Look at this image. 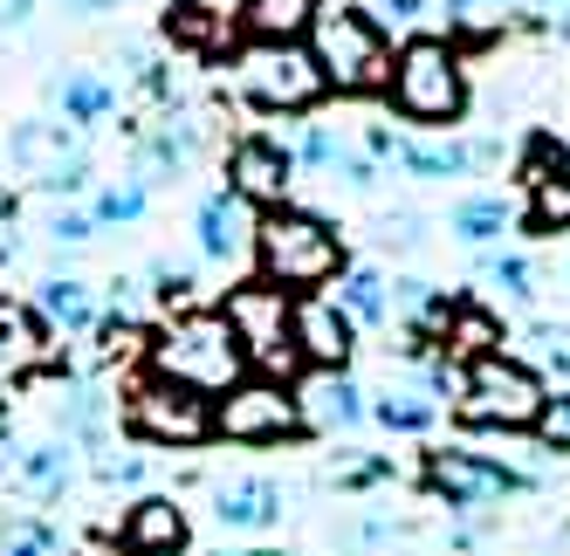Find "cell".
I'll return each instance as SVG.
<instances>
[{"instance_id": "cell-1", "label": "cell", "mask_w": 570, "mask_h": 556, "mask_svg": "<svg viewBox=\"0 0 570 556\" xmlns=\"http://www.w3.org/2000/svg\"><path fill=\"white\" fill-rule=\"evenodd\" d=\"M145 357H151V378L186 385L199 399H227V391L248 378V357H240L220 309H173L166 330H151Z\"/></svg>"}, {"instance_id": "cell-2", "label": "cell", "mask_w": 570, "mask_h": 556, "mask_svg": "<svg viewBox=\"0 0 570 556\" xmlns=\"http://www.w3.org/2000/svg\"><path fill=\"white\" fill-rule=\"evenodd\" d=\"M255 261H262V282H275L282 296H316L323 282L344 275V241L331 220H316L303 207H275L255 220Z\"/></svg>"}, {"instance_id": "cell-3", "label": "cell", "mask_w": 570, "mask_h": 556, "mask_svg": "<svg viewBox=\"0 0 570 556\" xmlns=\"http://www.w3.org/2000/svg\"><path fill=\"white\" fill-rule=\"evenodd\" d=\"M303 49L316 56L323 83L344 90V97H364V90H385L392 83V42H385V28L364 14V8H351V0L316 8Z\"/></svg>"}, {"instance_id": "cell-4", "label": "cell", "mask_w": 570, "mask_h": 556, "mask_svg": "<svg viewBox=\"0 0 570 556\" xmlns=\"http://www.w3.org/2000/svg\"><path fill=\"white\" fill-rule=\"evenodd\" d=\"M220 316H227V330H234V344H240V357L262 371V378H282L289 385L296 378V296H282L275 282H240V289H227V302H220Z\"/></svg>"}, {"instance_id": "cell-5", "label": "cell", "mask_w": 570, "mask_h": 556, "mask_svg": "<svg viewBox=\"0 0 570 556\" xmlns=\"http://www.w3.org/2000/svg\"><path fill=\"white\" fill-rule=\"evenodd\" d=\"M392 110L413 117V125H454L468 110V76L461 56L440 42V34H413L399 56H392Z\"/></svg>"}, {"instance_id": "cell-6", "label": "cell", "mask_w": 570, "mask_h": 556, "mask_svg": "<svg viewBox=\"0 0 570 556\" xmlns=\"http://www.w3.org/2000/svg\"><path fill=\"white\" fill-rule=\"evenodd\" d=\"M543 399H550L543 378L529 371V365H515V357H502V350L474 357V365L461 371V419H468V426H502V433H522V426H537Z\"/></svg>"}, {"instance_id": "cell-7", "label": "cell", "mask_w": 570, "mask_h": 556, "mask_svg": "<svg viewBox=\"0 0 570 556\" xmlns=\"http://www.w3.org/2000/svg\"><path fill=\"white\" fill-rule=\"evenodd\" d=\"M234 83H240V97H248L255 110H309L323 90H331L303 42H255V49H240Z\"/></svg>"}, {"instance_id": "cell-8", "label": "cell", "mask_w": 570, "mask_h": 556, "mask_svg": "<svg viewBox=\"0 0 570 556\" xmlns=\"http://www.w3.org/2000/svg\"><path fill=\"white\" fill-rule=\"evenodd\" d=\"M214 433H227V440L240 447H282L303 433V413H296V385L282 378H240L227 399L214 406Z\"/></svg>"}, {"instance_id": "cell-9", "label": "cell", "mask_w": 570, "mask_h": 556, "mask_svg": "<svg viewBox=\"0 0 570 556\" xmlns=\"http://www.w3.org/2000/svg\"><path fill=\"white\" fill-rule=\"evenodd\" d=\"M125 419L151 447H199L214 433V406L186 385H166V378H138L125 391Z\"/></svg>"}, {"instance_id": "cell-10", "label": "cell", "mask_w": 570, "mask_h": 556, "mask_svg": "<svg viewBox=\"0 0 570 556\" xmlns=\"http://www.w3.org/2000/svg\"><path fill=\"white\" fill-rule=\"evenodd\" d=\"M426 488L446 508H488V502L529 488V474L488 460V454H468V447H440V454H426Z\"/></svg>"}, {"instance_id": "cell-11", "label": "cell", "mask_w": 570, "mask_h": 556, "mask_svg": "<svg viewBox=\"0 0 570 556\" xmlns=\"http://www.w3.org/2000/svg\"><path fill=\"white\" fill-rule=\"evenodd\" d=\"M289 179H296V151L282 138H268V131L234 138V151H227V192L234 200L275 214L282 200H289Z\"/></svg>"}, {"instance_id": "cell-12", "label": "cell", "mask_w": 570, "mask_h": 556, "mask_svg": "<svg viewBox=\"0 0 570 556\" xmlns=\"http://www.w3.org/2000/svg\"><path fill=\"white\" fill-rule=\"evenodd\" d=\"M357 350V324L331 296H296V357H309L316 371H344Z\"/></svg>"}, {"instance_id": "cell-13", "label": "cell", "mask_w": 570, "mask_h": 556, "mask_svg": "<svg viewBox=\"0 0 570 556\" xmlns=\"http://www.w3.org/2000/svg\"><path fill=\"white\" fill-rule=\"evenodd\" d=\"M49 365H56L49 324H42L28 302H8V296H0V385L35 378V371H49Z\"/></svg>"}, {"instance_id": "cell-14", "label": "cell", "mask_w": 570, "mask_h": 556, "mask_svg": "<svg viewBox=\"0 0 570 556\" xmlns=\"http://www.w3.org/2000/svg\"><path fill=\"white\" fill-rule=\"evenodd\" d=\"M199 145H207V125H199L193 110L158 117L151 138H145V151H138V186L151 192V179H179L193 158H199Z\"/></svg>"}, {"instance_id": "cell-15", "label": "cell", "mask_w": 570, "mask_h": 556, "mask_svg": "<svg viewBox=\"0 0 570 556\" xmlns=\"http://www.w3.org/2000/svg\"><path fill=\"white\" fill-rule=\"evenodd\" d=\"M186 508L173 495H145L125 508V529H117V543H125V556H179L186 549Z\"/></svg>"}, {"instance_id": "cell-16", "label": "cell", "mask_w": 570, "mask_h": 556, "mask_svg": "<svg viewBox=\"0 0 570 556\" xmlns=\"http://www.w3.org/2000/svg\"><path fill=\"white\" fill-rule=\"evenodd\" d=\"M193 234H199V255L207 261H240L255 248V207L234 200V192H207L193 214Z\"/></svg>"}, {"instance_id": "cell-17", "label": "cell", "mask_w": 570, "mask_h": 556, "mask_svg": "<svg viewBox=\"0 0 570 556\" xmlns=\"http://www.w3.org/2000/svg\"><path fill=\"white\" fill-rule=\"evenodd\" d=\"M364 391L351 385V371H309L303 385H296V413H303V426H316V433H351L357 419H364Z\"/></svg>"}, {"instance_id": "cell-18", "label": "cell", "mask_w": 570, "mask_h": 556, "mask_svg": "<svg viewBox=\"0 0 570 556\" xmlns=\"http://www.w3.org/2000/svg\"><path fill=\"white\" fill-rule=\"evenodd\" d=\"M214 523L227 536H262L282 523V488L268 481V474H248V481H227L214 488Z\"/></svg>"}, {"instance_id": "cell-19", "label": "cell", "mask_w": 570, "mask_h": 556, "mask_svg": "<svg viewBox=\"0 0 570 556\" xmlns=\"http://www.w3.org/2000/svg\"><path fill=\"white\" fill-rule=\"evenodd\" d=\"M8 158H14V166H28V172H35V186H42L49 172L76 166V158H83V145H76V131H69V125H21V131L8 138Z\"/></svg>"}, {"instance_id": "cell-20", "label": "cell", "mask_w": 570, "mask_h": 556, "mask_svg": "<svg viewBox=\"0 0 570 556\" xmlns=\"http://www.w3.org/2000/svg\"><path fill=\"white\" fill-rule=\"evenodd\" d=\"M331 302L351 316L357 330H385V324H392V282H385L379 268H344Z\"/></svg>"}, {"instance_id": "cell-21", "label": "cell", "mask_w": 570, "mask_h": 556, "mask_svg": "<svg viewBox=\"0 0 570 556\" xmlns=\"http://www.w3.org/2000/svg\"><path fill=\"white\" fill-rule=\"evenodd\" d=\"M35 316H42L49 330H90L97 296H90V282H76V275H49L42 296H35Z\"/></svg>"}, {"instance_id": "cell-22", "label": "cell", "mask_w": 570, "mask_h": 556, "mask_svg": "<svg viewBox=\"0 0 570 556\" xmlns=\"http://www.w3.org/2000/svg\"><path fill=\"white\" fill-rule=\"evenodd\" d=\"M323 0H248L240 8V21H248L255 42H303L309 21H316Z\"/></svg>"}, {"instance_id": "cell-23", "label": "cell", "mask_w": 570, "mask_h": 556, "mask_svg": "<svg viewBox=\"0 0 570 556\" xmlns=\"http://www.w3.org/2000/svg\"><path fill=\"white\" fill-rule=\"evenodd\" d=\"M399 166L413 179H461L474 166V145H454V138H399Z\"/></svg>"}, {"instance_id": "cell-24", "label": "cell", "mask_w": 570, "mask_h": 556, "mask_svg": "<svg viewBox=\"0 0 570 556\" xmlns=\"http://www.w3.org/2000/svg\"><path fill=\"white\" fill-rule=\"evenodd\" d=\"M364 419H379L385 433H426L440 419V406H433V391H420V385H385L379 399L364 406Z\"/></svg>"}, {"instance_id": "cell-25", "label": "cell", "mask_w": 570, "mask_h": 556, "mask_svg": "<svg viewBox=\"0 0 570 556\" xmlns=\"http://www.w3.org/2000/svg\"><path fill=\"white\" fill-rule=\"evenodd\" d=\"M56 97H62V117H69V131H83V125H104V117L117 110V90L104 83L97 69H69Z\"/></svg>"}, {"instance_id": "cell-26", "label": "cell", "mask_w": 570, "mask_h": 556, "mask_svg": "<svg viewBox=\"0 0 570 556\" xmlns=\"http://www.w3.org/2000/svg\"><path fill=\"white\" fill-rule=\"evenodd\" d=\"M515 227V207L502 200V192H474V200L454 207V234L468 248H488V241H502V234Z\"/></svg>"}, {"instance_id": "cell-27", "label": "cell", "mask_w": 570, "mask_h": 556, "mask_svg": "<svg viewBox=\"0 0 570 556\" xmlns=\"http://www.w3.org/2000/svg\"><path fill=\"white\" fill-rule=\"evenodd\" d=\"M14 474H21V488H28V495H62V488H69V474H76L69 440H42V447L14 454Z\"/></svg>"}, {"instance_id": "cell-28", "label": "cell", "mask_w": 570, "mask_h": 556, "mask_svg": "<svg viewBox=\"0 0 570 556\" xmlns=\"http://www.w3.org/2000/svg\"><path fill=\"white\" fill-rule=\"evenodd\" d=\"M529 0H446V28L454 34H502L522 21Z\"/></svg>"}, {"instance_id": "cell-29", "label": "cell", "mask_w": 570, "mask_h": 556, "mask_svg": "<svg viewBox=\"0 0 570 556\" xmlns=\"http://www.w3.org/2000/svg\"><path fill=\"white\" fill-rule=\"evenodd\" d=\"M529 227L537 234H570V172L529 179Z\"/></svg>"}, {"instance_id": "cell-30", "label": "cell", "mask_w": 570, "mask_h": 556, "mask_svg": "<svg viewBox=\"0 0 570 556\" xmlns=\"http://www.w3.org/2000/svg\"><path fill=\"white\" fill-rule=\"evenodd\" d=\"M446 344H454V350L468 357V365H474V357H488V350L502 344V330H495V316H488V309L454 302V316H446Z\"/></svg>"}, {"instance_id": "cell-31", "label": "cell", "mask_w": 570, "mask_h": 556, "mask_svg": "<svg viewBox=\"0 0 570 556\" xmlns=\"http://www.w3.org/2000/svg\"><path fill=\"white\" fill-rule=\"evenodd\" d=\"M145 207H151V192H145L138 179H110V186L97 192L90 220H97V227H131V220H145Z\"/></svg>"}, {"instance_id": "cell-32", "label": "cell", "mask_w": 570, "mask_h": 556, "mask_svg": "<svg viewBox=\"0 0 570 556\" xmlns=\"http://www.w3.org/2000/svg\"><path fill=\"white\" fill-rule=\"evenodd\" d=\"M296 166H309V172H344L351 166V145L331 131V125H303V138H296Z\"/></svg>"}, {"instance_id": "cell-33", "label": "cell", "mask_w": 570, "mask_h": 556, "mask_svg": "<svg viewBox=\"0 0 570 556\" xmlns=\"http://www.w3.org/2000/svg\"><path fill=\"white\" fill-rule=\"evenodd\" d=\"M481 275H488V289H495L502 302H529V296H537V261H522V255H495Z\"/></svg>"}, {"instance_id": "cell-34", "label": "cell", "mask_w": 570, "mask_h": 556, "mask_svg": "<svg viewBox=\"0 0 570 556\" xmlns=\"http://www.w3.org/2000/svg\"><path fill=\"white\" fill-rule=\"evenodd\" d=\"M56 419H62V433H83V440H97V433H104V391H97V385H69V399L56 406Z\"/></svg>"}, {"instance_id": "cell-35", "label": "cell", "mask_w": 570, "mask_h": 556, "mask_svg": "<svg viewBox=\"0 0 570 556\" xmlns=\"http://www.w3.org/2000/svg\"><path fill=\"white\" fill-rule=\"evenodd\" d=\"M0 556H56V529L49 523H0Z\"/></svg>"}, {"instance_id": "cell-36", "label": "cell", "mask_w": 570, "mask_h": 556, "mask_svg": "<svg viewBox=\"0 0 570 556\" xmlns=\"http://www.w3.org/2000/svg\"><path fill=\"white\" fill-rule=\"evenodd\" d=\"M529 350H537V365H550L557 378H570V330H557V324H529Z\"/></svg>"}, {"instance_id": "cell-37", "label": "cell", "mask_w": 570, "mask_h": 556, "mask_svg": "<svg viewBox=\"0 0 570 556\" xmlns=\"http://www.w3.org/2000/svg\"><path fill=\"white\" fill-rule=\"evenodd\" d=\"M537 433H543V447L570 454V391H557V399H543V413H537Z\"/></svg>"}, {"instance_id": "cell-38", "label": "cell", "mask_w": 570, "mask_h": 556, "mask_svg": "<svg viewBox=\"0 0 570 556\" xmlns=\"http://www.w3.org/2000/svg\"><path fill=\"white\" fill-rule=\"evenodd\" d=\"M420 227H426V220H420L413 207H399V214H379V241H385V248H420V241H426Z\"/></svg>"}, {"instance_id": "cell-39", "label": "cell", "mask_w": 570, "mask_h": 556, "mask_svg": "<svg viewBox=\"0 0 570 556\" xmlns=\"http://www.w3.org/2000/svg\"><path fill=\"white\" fill-rule=\"evenodd\" d=\"M90 234H97V220H90V214H69V207H56V214H49V241H56V248H83Z\"/></svg>"}, {"instance_id": "cell-40", "label": "cell", "mask_w": 570, "mask_h": 556, "mask_svg": "<svg viewBox=\"0 0 570 556\" xmlns=\"http://www.w3.org/2000/svg\"><path fill=\"white\" fill-rule=\"evenodd\" d=\"M392 454H372V460H351L344 474H337V488H379V481H392Z\"/></svg>"}, {"instance_id": "cell-41", "label": "cell", "mask_w": 570, "mask_h": 556, "mask_svg": "<svg viewBox=\"0 0 570 556\" xmlns=\"http://www.w3.org/2000/svg\"><path fill=\"white\" fill-rule=\"evenodd\" d=\"M97 481H110V488L145 481V454H104V460H97Z\"/></svg>"}, {"instance_id": "cell-42", "label": "cell", "mask_w": 570, "mask_h": 556, "mask_svg": "<svg viewBox=\"0 0 570 556\" xmlns=\"http://www.w3.org/2000/svg\"><path fill=\"white\" fill-rule=\"evenodd\" d=\"M364 14H372L379 28L392 21V28H413L420 14H426V0H372V8H364Z\"/></svg>"}, {"instance_id": "cell-43", "label": "cell", "mask_w": 570, "mask_h": 556, "mask_svg": "<svg viewBox=\"0 0 570 556\" xmlns=\"http://www.w3.org/2000/svg\"><path fill=\"white\" fill-rule=\"evenodd\" d=\"M151 282H158V296H166V302H179V296L193 289V261H158Z\"/></svg>"}, {"instance_id": "cell-44", "label": "cell", "mask_w": 570, "mask_h": 556, "mask_svg": "<svg viewBox=\"0 0 570 556\" xmlns=\"http://www.w3.org/2000/svg\"><path fill=\"white\" fill-rule=\"evenodd\" d=\"M193 8H199V14H207V21H220V28H227V21H234L240 8H248V0H193Z\"/></svg>"}, {"instance_id": "cell-45", "label": "cell", "mask_w": 570, "mask_h": 556, "mask_svg": "<svg viewBox=\"0 0 570 556\" xmlns=\"http://www.w3.org/2000/svg\"><path fill=\"white\" fill-rule=\"evenodd\" d=\"M14 255H21V241H14V220H8V214H0V268H8Z\"/></svg>"}, {"instance_id": "cell-46", "label": "cell", "mask_w": 570, "mask_h": 556, "mask_svg": "<svg viewBox=\"0 0 570 556\" xmlns=\"http://www.w3.org/2000/svg\"><path fill=\"white\" fill-rule=\"evenodd\" d=\"M543 21H550L557 34H570V0H543Z\"/></svg>"}, {"instance_id": "cell-47", "label": "cell", "mask_w": 570, "mask_h": 556, "mask_svg": "<svg viewBox=\"0 0 570 556\" xmlns=\"http://www.w3.org/2000/svg\"><path fill=\"white\" fill-rule=\"evenodd\" d=\"M35 14V0H0V28H14V21H28Z\"/></svg>"}, {"instance_id": "cell-48", "label": "cell", "mask_w": 570, "mask_h": 556, "mask_svg": "<svg viewBox=\"0 0 570 556\" xmlns=\"http://www.w3.org/2000/svg\"><path fill=\"white\" fill-rule=\"evenodd\" d=\"M69 14H110V8H125V0H62Z\"/></svg>"}, {"instance_id": "cell-49", "label": "cell", "mask_w": 570, "mask_h": 556, "mask_svg": "<svg viewBox=\"0 0 570 556\" xmlns=\"http://www.w3.org/2000/svg\"><path fill=\"white\" fill-rule=\"evenodd\" d=\"M8 454H14V433H8V419H0V467H8Z\"/></svg>"}, {"instance_id": "cell-50", "label": "cell", "mask_w": 570, "mask_h": 556, "mask_svg": "<svg viewBox=\"0 0 570 556\" xmlns=\"http://www.w3.org/2000/svg\"><path fill=\"white\" fill-rule=\"evenodd\" d=\"M220 556H268V549H220Z\"/></svg>"}, {"instance_id": "cell-51", "label": "cell", "mask_w": 570, "mask_h": 556, "mask_svg": "<svg viewBox=\"0 0 570 556\" xmlns=\"http://www.w3.org/2000/svg\"><path fill=\"white\" fill-rule=\"evenodd\" d=\"M76 556H110V549H76ZM117 556H125V549H117Z\"/></svg>"}, {"instance_id": "cell-52", "label": "cell", "mask_w": 570, "mask_h": 556, "mask_svg": "<svg viewBox=\"0 0 570 556\" xmlns=\"http://www.w3.org/2000/svg\"><path fill=\"white\" fill-rule=\"evenodd\" d=\"M563 296H570V261H563Z\"/></svg>"}]
</instances>
